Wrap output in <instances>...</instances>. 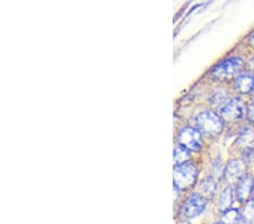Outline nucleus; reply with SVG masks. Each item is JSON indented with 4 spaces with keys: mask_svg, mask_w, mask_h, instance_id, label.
<instances>
[{
    "mask_svg": "<svg viewBox=\"0 0 254 224\" xmlns=\"http://www.w3.org/2000/svg\"><path fill=\"white\" fill-rule=\"evenodd\" d=\"M195 125L207 136L215 137L223 130V119L212 111H202L195 118Z\"/></svg>",
    "mask_w": 254,
    "mask_h": 224,
    "instance_id": "obj_1",
    "label": "nucleus"
},
{
    "mask_svg": "<svg viewBox=\"0 0 254 224\" xmlns=\"http://www.w3.org/2000/svg\"><path fill=\"white\" fill-rule=\"evenodd\" d=\"M198 171L191 163L176 165L174 169V186L178 190H187L191 188L196 181Z\"/></svg>",
    "mask_w": 254,
    "mask_h": 224,
    "instance_id": "obj_2",
    "label": "nucleus"
},
{
    "mask_svg": "<svg viewBox=\"0 0 254 224\" xmlns=\"http://www.w3.org/2000/svg\"><path fill=\"white\" fill-rule=\"evenodd\" d=\"M243 66L244 64L242 59L234 57V58L226 59L222 61L219 65H217V66L212 69L211 75L214 78L219 80L232 79L240 74L242 69H243Z\"/></svg>",
    "mask_w": 254,
    "mask_h": 224,
    "instance_id": "obj_3",
    "label": "nucleus"
},
{
    "mask_svg": "<svg viewBox=\"0 0 254 224\" xmlns=\"http://www.w3.org/2000/svg\"><path fill=\"white\" fill-rule=\"evenodd\" d=\"M178 140L179 144L190 152H198L202 146L201 133L192 127L183 128L179 134Z\"/></svg>",
    "mask_w": 254,
    "mask_h": 224,
    "instance_id": "obj_4",
    "label": "nucleus"
},
{
    "mask_svg": "<svg viewBox=\"0 0 254 224\" xmlns=\"http://www.w3.org/2000/svg\"><path fill=\"white\" fill-rule=\"evenodd\" d=\"M244 113H247V108L243 101L240 99H231L220 109V117L223 120L228 122H234L241 119Z\"/></svg>",
    "mask_w": 254,
    "mask_h": 224,
    "instance_id": "obj_5",
    "label": "nucleus"
},
{
    "mask_svg": "<svg viewBox=\"0 0 254 224\" xmlns=\"http://www.w3.org/2000/svg\"><path fill=\"white\" fill-rule=\"evenodd\" d=\"M207 206V199L202 195L194 194L187 199L186 205H184V214L187 218L193 219L199 217L203 213L204 209Z\"/></svg>",
    "mask_w": 254,
    "mask_h": 224,
    "instance_id": "obj_6",
    "label": "nucleus"
},
{
    "mask_svg": "<svg viewBox=\"0 0 254 224\" xmlns=\"http://www.w3.org/2000/svg\"><path fill=\"white\" fill-rule=\"evenodd\" d=\"M236 197L241 203L247 204L254 193V179L251 176H245L237 181Z\"/></svg>",
    "mask_w": 254,
    "mask_h": 224,
    "instance_id": "obj_7",
    "label": "nucleus"
},
{
    "mask_svg": "<svg viewBox=\"0 0 254 224\" xmlns=\"http://www.w3.org/2000/svg\"><path fill=\"white\" fill-rule=\"evenodd\" d=\"M245 171H247L245 163L240 160H234L226 165V168L224 170V176L228 181L236 182L240 181L245 176Z\"/></svg>",
    "mask_w": 254,
    "mask_h": 224,
    "instance_id": "obj_8",
    "label": "nucleus"
},
{
    "mask_svg": "<svg viewBox=\"0 0 254 224\" xmlns=\"http://www.w3.org/2000/svg\"><path fill=\"white\" fill-rule=\"evenodd\" d=\"M237 145L243 149H253L254 148V128L247 127L242 128V130L237 136Z\"/></svg>",
    "mask_w": 254,
    "mask_h": 224,
    "instance_id": "obj_9",
    "label": "nucleus"
},
{
    "mask_svg": "<svg viewBox=\"0 0 254 224\" xmlns=\"http://www.w3.org/2000/svg\"><path fill=\"white\" fill-rule=\"evenodd\" d=\"M235 88L242 94L254 92V76L253 75H241L235 81Z\"/></svg>",
    "mask_w": 254,
    "mask_h": 224,
    "instance_id": "obj_10",
    "label": "nucleus"
},
{
    "mask_svg": "<svg viewBox=\"0 0 254 224\" xmlns=\"http://www.w3.org/2000/svg\"><path fill=\"white\" fill-rule=\"evenodd\" d=\"M233 202H234V191H233L232 187L228 186L220 194L217 206H218L219 211L226 212L227 210L231 209Z\"/></svg>",
    "mask_w": 254,
    "mask_h": 224,
    "instance_id": "obj_11",
    "label": "nucleus"
},
{
    "mask_svg": "<svg viewBox=\"0 0 254 224\" xmlns=\"http://www.w3.org/2000/svg\"><path fill=\"white\" fill-rule=\"evenodd\" d=\"M217 188V182L214 179V177H207L206 179H203V181L200 185V190H201L202 196H208L211 197L214 196L215 191Z\"/></svg>",
    "mask_w": 254,
    "mask_h": 224,
    "instance_id": "obj_12",
    "label": "nucleus"
},
{
    "mask_svg": "<svg viewBox=\"0 0 254 224\" xmlns=\"http://www.w3.org/2000/svg\"><path fill=\"white\" fill-rule=\"evenodd\" d=\"M231 100L228 97V95H227V93L226 92H224V91H217V92H215L214 94L211 95V97H210V103H211V105H214L215 108H219V110L222 109L225 104L227 103V102Z\"/></svg>",
    "mask_w": 254,
    "mask_h": 224,
    "instance_id": "obj_13",
    "label": "nucleus"
},
{
    "mask_svg": "<svg viewBox=\"0 0 254 224\" xmlns=\"http://www.w3.org/2000/svg\"><path fill=\"white\" fill-rule=\"evenodd\" d=\"M190 158V150L187 149L186 148H183V146H178V148H175L174 149V163L176 165H180V164H184V163H187L189 161Z\"/></svg>",
    "mask_w": 254,
    "mask_h": 224,
    "instance_id": "obj_14",
    "label": "nucleus"
},
{
    "mask_svg": "<svg viewBox=\"0 0 254 224\" xmlns=\"http://www.w3.org/2000/svg\"><path fill=\"white\" fill-rule=\"evenodd\" d=\"M242 220V215L237 210H227L224 212L222 218V224H236Z\"/></svg>",
    "mask_w": 254,
    "mask_h": 224,
    "instance_id": "obj_15",
    "label": "nucleus"
},
{
    "mask_svg": "<svg viewBox=\"0 0 254 224\" xmlns=\"http://www.w3.org/2000/svg\"><path fill=\"white\" fill-rule=\"evenodd\" d=\"M242 220L248 224H254V201L245 204L243 212H242Z\"/></svg>",
    "mask_w": 254,
    "mask_h": 224,
    "instance_id": "obj_16",
    "label": "nucleus"
},
{
    "mask_svg": "<svg viewBox=\"0 0 254 224\" xmlns=\"http://www.w3.org/2000/svg\"><path fill=\"white\" fill-rule=\"evenodd\" d=\"M247 116H248V119L251 121V122H254V102H251L248 105L247 108Z\"/></svg>",
    "mask_w": 254,
    "mask_h": 224,
    "instance_id": "obj_17",
    "label": "nucleus"
},
{
    "mask_svg": "<svg viewBox=\"0 0 254 224\" xmlns=\"http://www.w3.org/2000/svg\"><path fill=\"white\" fill-rule=\"evenodd\" d=\"M248 69L250 72H252L253 74H254V58H252L251 60L249 61L248 63Z\"/></svg>",
    "mask_w": 254,
    "mask_h": 224,
    "instance_id": "obj_18",
    "label": "nucleus"
},
{
    "mask_svg": "<svg viewBox=\"0 0 254 224\" xmlns=\"http://www.w3.org/2000/svg\"><path fill=\"white\" fill-rule=\"evenodd\" d=\"M236 224H248V223H245V222L243 221V220H240V221H239V222H237Z\"/></svg>",
    "mask_w": 254,
    "mask_h": 224,
    "instance_id": "obj_19",
    "label": "nucleus"
}]
</instances>
